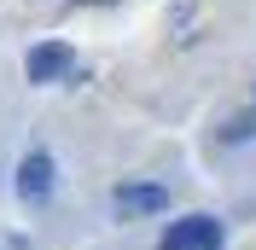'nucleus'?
<instances>
[{
    "label": "nucleus",
    "mask_w": 256,
    "mask_h": 250,
    "mask_svg": "<svg viewBox=\"0 0 256 250\" xmlns=\"http://www.w3.org/2000/svg\"><path fill=\"white\" fill-rule=\"evenodd\" d=\"M222 221L216 216H180V221H169L163 227V244L158 250H222Z\"/></svg>",
    "instance_id": "f257e3e1"
},
{
    "label": "nucleus",
    "mask_w": 256,
    "mask_h": 250,
    "mask_svg": "<svg viewBox=\"0 0 256 250\" xmlns=\"http://www.w3.org/2000/svg\"><path fill=\"white\" fill-rule=\"evenodd\" d=\"M52 192V157L47 152H30L24 163H18V198L24 204H41Z\"/></svg>",
    "instance_id": "f03ea898"
},
{
    "label": "nucleus",
    "mask_w": 256,
    "mask_h": 250,
    "mask_svg": "<svg viewBox=\"0 0 256 250\" xmlns=\"http://www.w3.org/2000/svg\"><path fill=\"white\" fill-rule=\"evenodd\" d=\"M24 70H30V82H58V76H70V70H76V52L64 47V41H47V47L30 52V64H24Z\"/></svg>",
    "instance_id": "7ed1b4c3"
},
{
    "label": "nucleus",
    "mask_w": 256,
    "mask_h": 250,
    "mask_svg": "<svg viewBox=\"0 0 256 250\" xmlns=\"http://www.w3.org/2000/svg\"><path fill=\"white\" fill-rule=\"evenodd\" d=\"M116 210L122 216H152V210H169V192L163 186H116Z\"/></svg>",
    "instance_id": "20e7f679"
}]
</instances>
